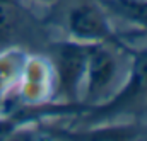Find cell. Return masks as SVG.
Here are the masks:
<instances>
[{"label":"cell","instance_id":"1","mask_svg":"<svg viewBox=\"0 0 147 141\" xmlns=\"http://www.w3.org/2000/svg\"><path fill=\"white\" fill-rule=\"evenodd\" d=\"M89 44L57 41L50 46V68L53 75V99L62 106H80L82 82L87 67Z\"/></svg>","mask_w":147,"mask_h":141},{"label":"cell","instance_id":"2","mask_svg":"<svg viewBox=\"0 0 147 141\" xmlns=\"http://www.w3.org/2000/svg\"><path fill=\"white\" fill-rule=\"evenodd\" d=\"M118 71L116 56L111 53L108 44H89L87 67L82 82L80 106L84 109L98 106L111 90Z\"/></svg>","mask_w":147,"mask_h":141},{"label":"cell","instance_id":"3","mask_svg":"<svg viewBox=\"0 0 147 141\" xmlns=\"http://www.w3.org/2000/svg\"><path fill=\"white\" fill-rule=\"evenodd\" d=\"M67 33L70 39L86 44H108L121 48V41L113 31L106 10L99 3H79L67 15Z\"/></svg>","mask_w":147,"mask_h":141},{"label":"cell","instance_id":"4","mask_svg":"<svg viewBox=\"0 0 147 141\" xmlns=\"http://www.w3.org/2000/svg\"><path fill=\"white\" fill-rule=\"evenodd\" d=\"M147 99V46L142 49L132 51V67L130 73L115 94V97L106 99L105 102L91 107L92 116L96 117H111L123 110L142 104Z\"/></svg>","mask_w":147,"mask_h":141},{"label":"cell","instance_id":"5","mask_svg":"<svg viewBox=\"0 0 147 141\" xmlns=\"http://www.w3.org/2000/svg\"><path fill=\"white\" fill-rule=\"evenodd\" d=\"M16 88L17 99L33 107L53 99V75L50 63L39 56L26 58Z\"/></svg>","mask_w":147,"mask_h":141},{"label":"cell","instance_id":"6","mask_svg":"<svg viewBox=\"0 0 147 141\" xmlns=\"http://www.w3.org/2000/svg\"><path fill=\"white\" fill-rule=\"evenodd\" d=\"M99 5L123 22L147 31V0H99Z\"/></svg>","mask_w":147,"mask_h":141},{"label":"cell","instance_id":"7","mask_svg":"<svg viewBox=\"0 0 147 141\" xmlns=\"http://www.w3.org/2000/svg\"><path fill=\"white\" fill-rule=\"evenodd\" d=\"M21 55L22 53H2L0 55V102L17 85L19 75L26 60Z\"/></svg>","mask_w":147,"mask_h":141},{"label":"cell","instance_id":"8","mask_svg":"<svg viewBox=\"0 0 147 141\" xmlns=\"http://www.w3.org/2000/svg\"><path fill=\"white\" fill-rule=\"evenodd\" d=\"M24 14L16 0H0V39L14 34L22 24Z\"/></svg>","mask_w":147,"mask_h":141},{"label":"cell","instance_id":"9","mask_svg":"<svg viewBox=\"0 0 147 141\" xmlns=\"http://www.w3.org/2000/svg\"><path fill=\"white\" fill-rule=\"evenodd\" d=\"M31 2H36L39 5H51V3H55L57 0H31Z\"/></svg>","mask_w":147,"mask_h":141}]
</instances>
